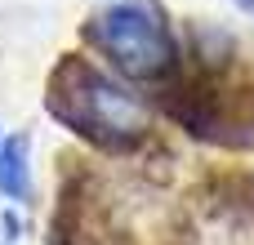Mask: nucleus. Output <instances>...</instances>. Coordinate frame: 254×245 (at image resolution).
Wrapping results in <instances>:
<instances>
[{
  "label": "nucleus",
  "instance_id": "20e7f679",
  "mask_svg": "<svg viewBox=\"0 0 254 245\" xmlns=\"http://www.w3.org/2000/svg\"><path fill=\"white\" fill-rule=\"evenodd\" d=\"M241 4H246V9H254V0H241Z\"/></svg>",
  "mask_w": 254,
  "mask_h": 245
},
{
  "label": "nucleus",
  "instance_id": "f03ea898",
  "mask_svg": "<svg viewBox=\"0 0 254 245\" xmlns=\"http://www.w3.org/2000/svg\"><path fill=\"white\" fill-rule=\"evenodd\" d=\"M85 40L138 85H165L179 71V40L156 0H121L85 22Z\"/></svg>",
  "mask_w": 254,
  "mask_h": 245
},
{
  "label": "nucleus",
  "instance_id": "7ed1b4c3",
  "mask_svg": "<svg viewBox=\"0 0 254 245\" xmlns=\"http://www.w3.org/2000/svg\"><path fill=\"white\" fill-rule=\"evenodd\" d=\"M0 192L13 201L31 196V165H27V138L0 134Z\"/></svg>",
  "mask_w": 254,
  "mask_h": 245
},
{
  "label": "nucleus",
  "instance_id": "f257e3e1",
  "mask_svg": "<svg viewBox=\"0 0 254 245\" xmlns=\"http://www.w3.org/2000/svg\"><path fill=\"white\" fill-rule=\"evenodd\" d=\"M45 107L71 134L89 138L94 147H107V152H129L152 129L147 103L134 98L121 80H112L107 71H98L94 62H85L76 54H67L54 67Z\"/></svg>",
  "mask_w": 254,
  "mask_h": 245
}]
</instances>
